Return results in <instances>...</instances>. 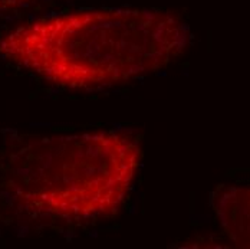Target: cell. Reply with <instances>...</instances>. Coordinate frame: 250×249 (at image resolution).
Instances as JSON below:
<instances>
[{"mask_svg":"<svg viewBox=\"0 0 250 249\" xmlns=\"http://www.w3.org/2000/svg\"><path fill=\"white\" fill-rule=\"evenodd\" d=\"M143 151L120 131L43 137L7 164L15 202L39 216L89 221L114 216L128 198Z\"/></svg>","mask_w":250,"mask_h":249,"instance_id":"obj_2","label":"cell"},{"mask_svg":"<svg viewBox=\"0 0 250 249\" xmlns=\"http://www.w3.org/2000/svg\"><path fill=\"white\" fill-rule=\"evenodd\" d=\"M29 1H32V0H0V12L18 9L21 6L27 4Z\"/></svg>","mask_w":250,"mask_h":249,"instance_id":"obj_4","label":"cell"},{"mask_svg":"<svg viewBox=\"0 0 250 249\" xmlns=\"http://www.w3.org/2000/svg\"><path fill=\"white\" fill-rule=\"evenodd\" d=\"M213 204L230 241L240 248H250V187H223L216 193Z\"/></svg>","mask_w":250,"mask_h":249,"instance_id":"obj_3","label":"cell"},{"mask_svg":"<svg viewBox=\"0 0 250 249\" xmlns=\"http://www.w3.org/2000/svg\"><path fill=\"white\" fill-rule=\"evenodd\" d=\"M188 42V26L170 12L101 9L21 26L0 41V55L53 85L91 90L157 72Z\"/></svg>","mask_w":250,"mask_h":249,"instance_id":"obj_1","label":"cell"}]
</instances>
